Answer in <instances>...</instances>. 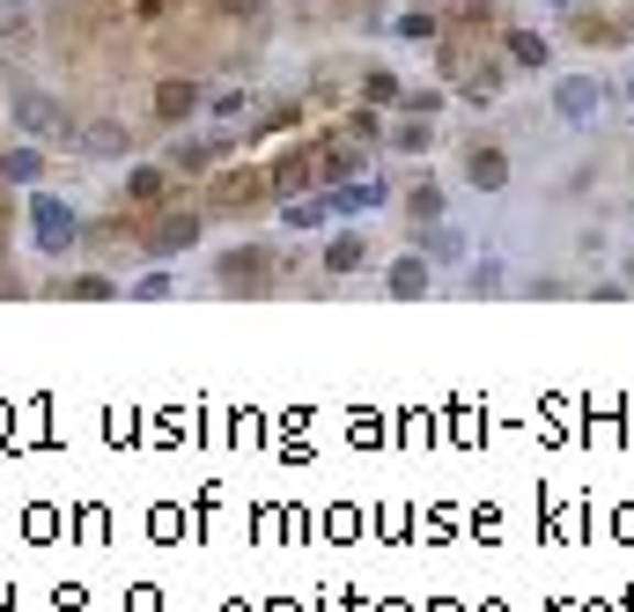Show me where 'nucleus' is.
<instances>
[{"label": "nucleus", "mask_w": 634, "mask_h": 612, "mask_svg": "<svg viewBox=\"0 0 634 612\" xmlns=\"http://www.w3.org/2000/svg\"><path fill=\"white\" fill-rule=\"evenodd\" d=\"M30 37V15H23V0H0V45H23Z\"/></svg>", "instance_id": "24"}, {"label": "nucleus", "mask_w": 634, "mask_h": 612, "mask_svg": "<svg viewBox=\"0 0 634 612\" xmlns=\"http://www.w3.org/2000/svg\"><path fill=\"white\" fill-rule=\"evenodd\" d=\"M171 185H177L171 163H133V171H125V199H133V207H155Z\"/></svg>", "instance_id": "16"}, {"label": "nucleus", "mask_w": 634, "mask_h": 612, "mask_svg": "<svg viewBox=\"0 0 634 612\" xmlns=\"http://www.w3.org/2000/svg\"><path fill=\"white\" fill-rule=\"evenodd\" d=\"M8 119H15V133H37V141H74L67 103L45 97V89H15V97H8Z\"/></svg>", "instance_id": "8"}, {"label": "nucleus", "mask_w": 634, "mask_h": 612, "mask_svg": "<svg viewBox=\"0 0 634 612\" xmlns=\"http://www.w3.org/2000/svg\"><path fill=\"white\" fill-rule=\"evenodd\" d=\"M229 147H237L229 133H207V141H199V133H177V141L163 147V163H171L177 177H207L215 163H229Z\"/></svg>", "instance_id": "11"}, {"label": "nucleus", "mask_w": 634, "mask_h": 612, "mask_svg": "<svg viewBox=\"0 0 634 612\" xmlns=\"http://www.w3.org/2000/svg\"><path fill=\"white\" fill-rule=\"evenodd\" d=\"M414 251H428V259L442 266V281H450V273H458L464 259H472V237H464L458 221L442 215V221H420V229H414Z\"/></svg>", "instance_id": "12"}, {"label": "nucleus", "mask_w": 634, "mask_h": 612, "mask_svg": "<svg viewBox=\"0 0 634 612\" xmlns=\"http://www.w3.org/2000/svg\"><path fill=\"white\" fill-rule=\"evenodd\" d=\"M605 103H612V89L598 74H561V81H554V119L561 125H598Z\"/></svg>", "instance_id": "10"}, {"label": "nucleus", "mask_w": 634, "mask_h": 612, "mask_svg": "<svg viewBox=\"0 0 634 612\" xmlns=\"http://www.w3.org/2000/svg\"><path fill=\"white\" fill-rule=\"evenodd\" d=\"M398 111H420V119H436V111H442V89H406V97H398Z\"/></svg>", "instance_id": "25"}, {"label": "nucleus", "mask_w": 634, "mask_h": 612, "mask_svg": "<svg viewBox=\"0 0 634 612\" xmlns=\"http://www.w3.org/2000/svg\"><path fill=\"white\" fill-rule=\"evenodd\" d=\"M391 37H406V45H428V37H436V8H406V15L391 23Z\"/></svg>", "instance_id": "21"}, {"label": "nucleus", "mask_w": 634, "mask_h": 612, "mask_svg": "<svg viewBox=\"0 0 634 612\" xmlns=\"http://www.w3.org/2000/svg\"><path fill=\"white\" fill-rule=\"evenodd\" d=\"M199 103H207V89H199V81H163V89H155V119L177 125V119H193Z\"/></svg>", "instance_id": "18"}, {"label": "nucleus", "mask_w": 634, "mask_h": 612, "mask_svg": "<svg viewBox=\"0 0 634 612\" xmlns=\"http://www.w3.org/2000/svg\"><path fill=\"white\" fill-rule=\"evenodd\" d=\"M376 295L384 303H420V295H442V266L428 259V251H391L384 266H376Z\"/></svg>", "instance_id": "4"}, {"label": "nucleus", "mask_w": 634, "mask_h": 612, "mask_svg": "<svg viewBox=\"0 0 634 612\" xmlns=\"http://www.w3.org/2000/svg\"><path fill=\"white\" fill-rule=\"evenodd\" d=\"M325 199H332V221L398 215V185H391V171H362V177H347V185H325Z\"/></svg>", "instance_id": "6"}, {"label": "nucleus", "mask_w": 634, "mask_h": 612, "mask_svg": "<svg viewBox=\"0 0 634 612\" xmlns=\"http://www.w3.org/2000/svg\"><path fill=\"white\" fill-rule=\"evenodd\" d=\"M221 8H229V15H259L266 0H221Z\"/></svg>", "instance_id": "27"}, {"label": "nucleus", "mask_w": 634, "mask_h": 612, "mask_svg": "<svg viewBox=\"0 0 634 612\" xmlns=\"http://www.w3.org/2000/svg\"><path fill=\"white\" fill-rule=\"evenodd\" d=\"M273 221H281V229H295V237H325V229H332V199L325 193H288L281 199V207H273Z\"/></svg>", "instance_id": "15"}, {"label": "nucleus", "mask_w": 634, "mask_h": 612, "mask_svg": "<svg viewBox=\"0 0 634 612\" xmlns=\"http://www.w3.org/2000/svg\"><path fill=\"white\" fill-rule=\"evenodd\" d=\"M458 177L480 199H502L516 185V163H510V147L494 141V133H464V141H458Z\"/></svg>", "instance_id": "3"}, {"label": "nucleus", "mask_w": 634, "mask_h": 612, "mask_svg": "<svg viewBox=\"0 0 634 612\" xmlns=\"http://www.w3.org/2000/svg\"><path fill=\"white\" fill-rule=\"evenodd\" d=\"M317 266L332 273V281H354V273H376L384 259H376V244H369L362 221H332V229H325V244H317Z\"/></svg>", "instance_id": "7"}, {"label": "nucleus", "mask_w": 634, "mask_h": 612, "mask_svg": "<svg viewBox=\"0 0 634 612\" xmlns=\"http://www.w3.org/2000/svg\"><path fill=\"white\" fill-rule=\"evenodd\" d=\"M538 8H546V15H576L583 0H538Z\"/></svg>", "instance_id": "28"}, {"label": "nucleus", "mask_w": 634, "mask_h": 612, "mask_svg": "<svg viewBox=\"0 0 634 612\" xmlns=\"http://www.w3.org/2000/svg\"><path fill=\"white\" fill-rule=\"evenodd\" d=\"M125 295L133 303H163V295H177V273H141V281H125Z\"/></svg>", "instance_id": "22"}, {"label": "nucleus", "mask_w": 634, "mask_h": 612, "mask_svg": "<svg viewBox=\"0 0 634 612\" xmlns=\"http://www.w3.org/2000/svg\"><path fill=\"white\" fill-rule=\"evenodd\" d=\"M0 177H8V185H37V177H45V155H37V147H8V155H0Z\"/></svg>", "instance_id": "20"}, {"label": "nucleus", "mask_w": 634, "mask_h": 612, "mask_svg": "<svg viewBox=\"0 0 634 612\" xmlns=\"http://www.w3.org/2000/svg\"><path fill=\"white\" fill-rule=\"evenodd\" d=\"M620 103H627V111H634V74H627V81H620Z\"/></svg>", "instance_id": "29"}, {"label": "nucleus", "mask_w": 634, "mask_h": 612, "mask_svg": "<svg viewBox=\"0 0 634 612\" xmlns=\"http://www.w3.org/2000/svg\"><path fill=\"white\" fill-rule=\"evenodd\" d=\"M207 288H215V295H281V288H288V273H281V251H273V244L244 237V244L215 251Z\"/></svg>", "instance_id": "1"}, {"label": "nucleus", "mask_w": 634, "mask_h": 612, "mask_svg": "<svg viewBox=\"0 0 634 612\" xmlns=\"http://www.w3.org/2000/svg\"><path fill=\"white\" fill-rule=\"evenodd\" d=\"M442 295H480V303H494V295H516V273L502 251H472L450 281H442Z\"/></svg>", "instance_id": "9"}, {"label": "nucleus", "mask_w": 634, "mask_h": 612, "mask_svg": "<svg viewBox=\"0 0 634 612\" xmlns=\"http://www.w3.org/2000/svg\"><path fill=\"white\" fill-rule=\"evenodd\" d=\"M442 67H450V81H458V97H472V103H494L502 89H510V52H442Z\"/></svg>", "instance_id": "5"}, {"label": "nucleus", "mask_w": 634, "mask_h": 612, "mask_svg": "<svg viewBox=\"0 0 634 612\" xmlns=\"http://www.w3.org/2000/svg\"><path fill=\"white\" fill-rule=\"evenodd\" d=\"M450 215V193H442V177H414V185H398V221L420 229V221H442Z\"/></svg>", "instance_id": "13"}, {"label": "nucleus", "mask_w": 634, "mask_h": 612, "mask_svg": "<svg viewBox=\"0 0 634 612\" xmlns=\"http://www.w3.org/2000/svg\"><path fill=\"white\" fill-rule=\"evenodd\" d=\"M502 52H510V67H554V37H538V30H510L502 37Z\"/></svg>", "instance_id": "19"}, {"label": "nucleus", "mask_w": 634, "mask_h": 612, "mask_svg": "<svg viewBox=\"0 0 634 612\" xmlns=\"http://www.w3.org/2000/svg\"><path fill=\"white\" fill-rule=\"evenodd\" d=\"M74 155H89V163H119V155H133V133H125L119 119L74 125Z\"/></svg>", "instance_id": "14"}, {"label": "nucleus", "mask_w": 634, "mask_h": 612, "mask_svg": "<svg viewBox=\"0 0 634 612\" xmlns=\"http://www.w3.org/2000/svg\"><path fill=\"white\" fill-rule=\"evenodd\" d=\"M612 273H620V281H627V288H634V237H627V244H620V251H612Z\"/></svg>", "instance_id": "26"}, {"label": "nucleus", "mask_w": 634, "mask_h": 612, "mask_svg": "<svg viewBox=\"0 0 634 612\" xmlns=\"http://www.w3.org/2000/svg\"><path fill=\"white\" fill-rule=\"evenodd\" d=\"M362 97H369V103H398V97H406V89H398V74L369 67V74H362Z\"/></svg>", "instance_id": "23"}, {"label": "nucleus", "mask_w": 634, "mask_h": 612, "mask_svg": "<svg viewBox=\"0 0 634 612\" xmlns=\"http://www.w3.org/2000/svg\"><path fill=\"white\" fill-rule=\"evenodd\" d=\"M23 229H30V251H37V259H67V251L81 244V215H74L59 193H45V185H30Z\"/></svg>", "instance_id": "2"}, {"label": "nucleus", "mask_w": 634, "mask_h": 612, "mask_svg": "<svg viewBox=\"0 0 634 612\" xmlns=\"http://www.w3.org/2000/svg\"><path fill=\"white\" fill-rule=\"evenodd\" d=\"M384 147H391V155H428V147H436V119L406 111L398 125H384Z\"/></svg>", "instance_id": "17"}]
</instances>
